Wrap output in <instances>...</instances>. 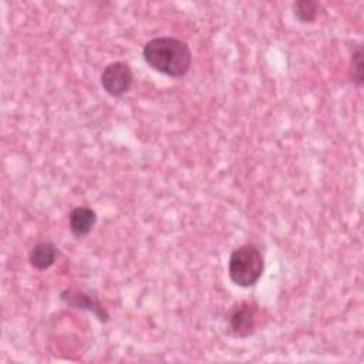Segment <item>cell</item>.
Masks as SVG:
<instances>
[{"label":"cell","mask_w":364,"mask_h":364,"mask_svg":"<svg viewBox=\"0 0 364 364\" xmlns=\"http://www.w3.org/2000/svg\"><path fill=\"white\" fill-rule=\"evenodd\" d=\"M142 55L151 68L173 78L185 75L192 63L189 46L173 37H156L149 40L144 46Z\"/></svg>","instance_id":"cell-1"},{"label":"cell","mask_w":364,"mask_h":364,"mask_svg":"<svg viewBox=\"0 0 364 364\" xmlns=\"http://www.w3.org/2000/svg\"><path fill=\"white\" fill-rule=\"evenodd\" d=\"M263 256L253 245H242L230 253L228 273L236 286L250 287L256 284L263 273Z\"/></svg>","instance_id":"cell-2"},{"label":"cell","mask_w":364,"mask_h":364,"mask_svg":"<svg viewBox=\"0 0 364 364\" xmlns=\"http://www.w3.org/2000/svg\"><path fill=\"white\" fill-rule=\"evenodd\" d=\"M134 74L128 64L115 61L108 64L101 73V85L111 97H121L127 94L132 85Z\"/></svg>","instance_id":"cell-3"},{"label":"cell","mask_w":364,"mask_h":364,"mask_svg":"<svg viewBox=\"0 0 364 364\" xmlns=\"http://www.w3.org/2000/svg\"><path fill=\"white\" fill-rule=\"evenodd\" d=\"M257 309L253 303L240 301L230 307L226 314V324L230 334L236 337H247L253 334L257 321Z\"/></svg>","instance_id":"cell-4"},{"label":"cell","mask_w":364,"mask_h":364,"mask_svg":"<svg viewBox=\"0 0 364 364\" xmlns=\"http://www.w3.org/2000/svg\"><path fill=\"white\" fill-rule=\"evenodd\" d=\"M61 299L68 306H73L75 309H81V310H87V311L92 313L102 323L108 321V318H109L107 310L102 307V304L98 301V299L95 296L70 289V290H65V291L61 293Z\"/></svg>","instance_id":"cell-5"},{"label":"cell","mask_w":364,"mask_h":364,"mask_svg":"<svg viewBox=\"0 0 364 364\" xmlns=\"http://www.w3.org/2000/svg\"><path fill=\"white\" fill-rule=\"evenodd\" d=\"M97 223V213L88 206H77L68 213V228L75 237L87 236Z\"/></svg>","instance_id":"cell-6"},{"label":"cell","mask_w":364,"mask_h":364,"mask_svg":"<svg viewBox=\"0 0 364 364\" xmlns=\"http://www.w3.org/2000/svg\"><path fill=\"white\" fill-rule=\"evenodd\" d=\"M57 255H58V250L54 246V243L43 240L33 246V249L30 250V255H28V260L34 269L47 270L48 267H51L54 264Z\"/></svg>","instance_id":"cell-7"},{"label":"cell","mask_w":364,"mask_h":364,"mask_svg":"<svg viewBox=\"0 0 364 364\" xmlns=\"http://www.w3.org/2000/svg\"><path fill=\"white\" fill-rule=\"evenodd\" d=\"M318 3L313 0H300L293 4V11L294 16L301 21V23H311L316 20L318 14Z\"/></svg>","instance_id":"cell-8"},{"label":"cell","mask_w":364,"mask_h":364,"mask_svg":"<svg viewBox=\"0 0 364 364\" xmlns=\"http://www.w3.org/2000/svg\"><path fill=\"white\" fill-rule=\"evenodd\" d=\"M351 77L353 82L355 85L363 84V50L361 47H357L355 51L351 54Z\"/></svg>","instance_id":"cell-9"}]
</instances>
